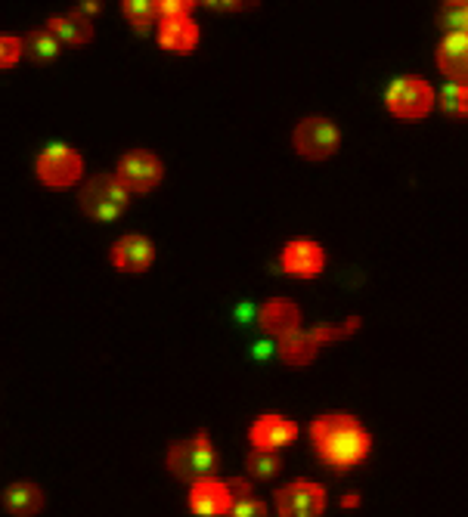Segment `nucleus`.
Returning a JSON list of instances; mask_svg holds the SVG:
<instances>
[{"label": "nucleus", "mask_w": 468, "mask_h": 517, "mask_svg": "<svg viewBox=\"0 0 468 517\" xmlns=\"http://www.w3.org/2000/svg\"><path fill=\"white\" fill-rule=\"evenodd\" d=\"M310 437H314L320 456L338 471L360 465L372 449V437L354 415H323L310 425Z\"/></svg>", "instance_id": "1"}, {"label": "nucleus", "mask_w": 468, "mask_h": 517, "mask_svg": "<svg viewBox=\"0 0 468 517\" xmlns=\"http://www.w3.org/2000/svg\"><path fill=\"white\" fill-rule=\"evenodd\" d=\"M128 199H131V189L118 177L97 174L81 189V211L93 220H115L124 208H128Z\"/></svg>", "instance_id": "2"}, {"label": "nucleus", "mask_w": 468, "mask_h": 517, "mask_svg": "<svg viewBox=\"0 0 468 517\" xmlns=\"http://www.w3.org/2000/svg\"><path fill=\"white\" fill-rule=\"evenodd\" d=\"M385 106L391 115H397L403 121H419L434 109V90L428 81H422L416 75H403L388 84Z\"/></svg>", "instance_id": "3"}, {"label": "nucleus", "mask_w": 468, "mask_h": 517, "mask_svg": "<svg viewBox=\"0 0 468 517\" xmlns=\"http://www.w3.org/2000/svg\"><path fill=\"white\" fill-rule=\"evenodd\" d=\"M168 468L174 477L180 480H199V477H211L217 468V456H214V446L205 434L193 437V440H183L174 443L168 452Z\"/></svg>", "instance_id": "4"}, {"label": "nucleus", "mask_w": 468, "mask_h": 517, "mask_svg": "<svg viewBox=\"0 0 468 517\" xmlns=\"http://www.w3.org/2000/svg\"><path fill=\"white\" fill-rule=\"evenodd\" d=\"M338 143H341V134H338L335 121H329V118L314 115V118H304L295 127V149L301 158L323 161L338 152Z\"/></svg>", "instance_id": "5"}, {"label": "nucleus", "mask_w": 468, "mask_h": 517, "mask_svg": "<svg viewBox=\"0 0 468 517\" xmlns=\"http://www.w3.org/2000/svg\"><path fill=\"white\" fill-rule=\"evenodd\" d=\"M38 180L53 186V189H66V186H75L84 174V161L75 149L69 146H50L38 155Z\"/></svg>", "instance_id": "6"}, {"label": "nucleus", "mask_w": 468, "mask_h": 517, "mask_svg": "<svg viewBox=\"0 0 468 517\" xmlns=\"http://www.w3.org/2000/svg\"><path fill=\"white\" fill-rule=\"evenodd\" d=\"M115 177L128 186L131 192H149L152 186H159L165 177V165L162 158L149 152V149H134L128 155H121Z\"/></svg>", "instance_id": "7"}, {"label": "nucleus", "mask_w": 468, "mask_h": 517, "mask_svg": "<svg viewBox=\"0 0 468 517\" xmlns=\"http://www.w3.org/2000/svg\"><path fill=\"white\" fill-rule=\"evenodd\" d=\"M276 511L283 517H317L326 511V490L320 483L295 480L289 487L276 490Z\"/></svg>", "instance_id": "8"}, {"label": "nucleus", "mask_w": 468, "mask_h": 517, "mask_svg": "<svg viewBox=\"0 0 468 517\" xmlns=\"http://www.w3.org/2000/svg\"><path fill=\"white\" fill-rule=\"evenodd\" d=\"M279 261H283L286 273H292L298 279H314L326 270V251L310 239H295L283 248Z\"/></svg>", "instance_id": "9"}, {"label": "nucleus", "mask_w": 468, "mask_h": 517, "mask_svg": "<svg viewBox=\"0 0 468 517\" xmlns=\"http://www.w3.org/2000/svg\"><path fill=\"white\" fill-rule=\"evenodd\" d=\"M190 508L202 517H217V514H230L233 508V493L227 483L214 480V477H199L193 480L190 490Z\"/></svg>", "instance_id": "10"}, {"label": "nucleus", "mask_w": 468, "mask_h": 517, "mask_svg": "<svg viewBox=\"0 0 468 517\" xmlns=\"http://www.w3.org/2000/svg\"><path fill=\"white\" fill-rule=\"evenodd\" d=\"M155 261V248L146 236H124L112 245V264L121 273H146Z\"/></svg>", "instance_id": "11"}, {"label": "nucleus", "mask_w": 468, "mask_h": 517, "mask_svg": "<svg viewBox=\"0 0 468 517\" xmlns=\"http://www.w3.org/2000/svg\"><path fill=\"white\" fill-rule=\"evenodd\" d=\"M295 437H298V425L283 415H261L252 425V431H248V440H252L255 449H283L295 443Z\"/></svg>", "instance_id": "12"}, {"label": "nucleus", "mask_w": 468, "mask_h": 517, "mask_svg": "<svg viewBox=\"0 0 468 517\" xmlns=\"http://www.w3.org/2000/svg\"><path fill=\"white\" fill-rule=\"evenodd\" d=\"M438 66L450 81L468 84V31H450L438 47Z\"/></svg>", "instance_id": "13"}, {"label": "nucleus", "mask_w": 468, "mask_h": 517, "mask_svg": "<svg viewBox=\"0 0 468 517\" xmlns=\"http://www.w3.org/2000/svg\"><path fill=\"white\" fill-rule=\"evenodd\" d=\"M258 322H261V329L273 338H283L295 329H301V310L298 304L286 301V298H273L261 307L258 313Z\"/></svg>", "instance_id": "14"}, {"label": "nucleus", "mask_w": 468, "mask_h": 517, "mask_svg": "<svg viewBox=\"0 0 468 517\" xmlns=\"http://www.w3.org/2000/svg\"><path fill=\"white\" fill-rule=\"evenodd\" d=\"M159 44L168 53H193L199 47V25L193 16H168L159 28Z\"/></svg>", "instance_id": "15"}, {"label": "nucleus", "mask_w": 468, "mask_h": 517, "mask_svg": "<svg viewBox=\"0 0 468 517\" xmlns=\"http://www.w3.org/2000/svg\"><path fill=\"white\" fill-rule=\"evenodd\" d=\"M323 344L317 341V335H314V329L310 332H301V329H295V332H289V335H283L279 338V357H283L289 366H307L310 360L317 357V350H320Z\"/></svg>", "instance_id": "16"}, {"label": "nucleus", "mask_w": 468, "mask_h": 517, "mask_svg": "<svg viewBox=\"0 0 468 517\" xmlns=\"http://www.w3.org/2000/svg\"><path fill=\"white\" fill-rule=\"evenodd\" d=\"M47 31L50 35L59 41V44H69V47H81V44H87L90 38H93V25H90V19H84V16H53L50 22H47Z\"/></svg>", "instance_id": "17"}, {"label": "nucleus", "mask_w": 468, "mask_h": 517, "mask_svg": "<svg viewBox=\"0 0 468 517\" xmlns=\"http://www.w3.org/2000/svg\"><path fill=\"white\" fill-rule=\"evenodd\" d=\"M4 505L13 514H38L44 508V493L35 487V483H13V487L4 493Z\"/></svg>", "instance_id": "18"}, {"label": "nucleus", "mask_w": 468, "mask_h": 517, "mask_svg": "<svg viewBox=\"0 0 468 517\" xmlns=\"http://www.w3.org/2000/svg\"><path fill=\"white\" fill-rule=\"evenodd\" d=\"M245 468L258 480H270V477H276L279 471H283V459H279L276 449H252V456H248Z\"/></svg>", "instance_id": "19"}, {"label": "nucleus", "mask_w": 468, "mask_h": 517, "mask_svg": "<svg viewBox=\"0 0 468 517\" xmlns=\"http://www.w3.org/2000/svg\"><path fill=\"white\" fill-rule=\"evenodd\" d=\"M22 44H25V53H28L31 59H38V62H50V59H56V53H59V41L50 35L47 28L31 31V35H28Z\"/></svg>", "instance_id": "20"}, {"label": "nucleus", "mask_w": 468, "mask_h": 517, "mask_svg": "<svg viewBox=\"0 0 468 517\" xmlns=\"http://www.w3.org/2000/svg\"><path fill=\"white\" fill-rule=\"evenodd\" d=\"M121 10L134 28H149L159 19V0H121Z\"/></svg>", "instance_id": "21"}, {"label": "nucleus", "mask_w": 468, "mask_h": 517, "mask_svg": "<svg viewBox=\"0 0 468 517\" xmlns=\"http://www.w3.org/2000/svg\"><path fill=\"white\" fill-rule=\"evenodd\" d=\"M441 109L450 112V115H459V118H468V84H459V81H450L444 90H441Z\"/></svg>", "instance_id": "22"}, {"label": "nucleus", "mask_w": 468, "mask_h": 517, "mask_svg": "<svg viewBox=\"0 0 468 517\" xmlns=\"http://www.w3.org/2000/svg\"><path fill=\"white\" fill-rule=\"evenodd\" d=\"M22 56H25V44L19 38L0 35V69H13Z\"/></svg>", "instance_id": "23"}, {"label": "nucleus", "mask_w": 468, "mask_h": 517, "mask_svg": "<svg viewBox=\"0 0 468 517\" xmlns=\"http://www.w3.org/2000/svg\"><path fill=\"white\" fill-rule=\"evenodd\" d=\"M230 514H233V517H264L267 508H264V502L255 499V496H242V499L233 502Z\"/></svg>", "instance_id": "24"}, {"label": "nucleus", "mask_w": 468, "mask_h": 517, "mask_svg": "<svg viewBox=\"0 0 468 517\" xmlns=\"http://www.w3.org/2000/svg\"><path fill=\"white\" fill-rule=\"evenodd\" d=\"M199 7V0H159V16H190Z\"/></svg>", "instance_id": "25"}, {"label": "nucleus", "mask_w": 468, "mask_h": 517, "mask_svg": "<svg viewBox=\"0 0 468 517\" xmlns=\"http://www.w3.org/2000/svg\"><path fill=\"white\" fill-rule=\"evenodd\" d=\"M199 4H205L211 10H221V13H236V10H252L258 0H199Z\"/></svg>", "instance_id": "26"}, {"label": "nucleus", "mask_w": 468, "mask_h": 517, "mask_svg": "<svg viewBox=\"0 0 468 517\" xmlns=\"http://www.w3.org/2000/svg\"><path fill=\"white\" fill-rule=\"evenodd\" d=\"M97 10H100L97 0H81V10H78V16H84V13H97Z\"/></svg>", "instance_id": "27"}, {"label": "nucleus", "mask_w": 468, "mask_h": 517, "mask_svg": "<svg viewBox=\"0 0 468 517\" xmlns=\"http://www.w3.org/2000/svg\"><path fill=\"white\" fill-rule=\"evenodd\" d=\"M447 4H468V0H447Z\"/></svg>", "instance_id": "28"}]
</instances>
